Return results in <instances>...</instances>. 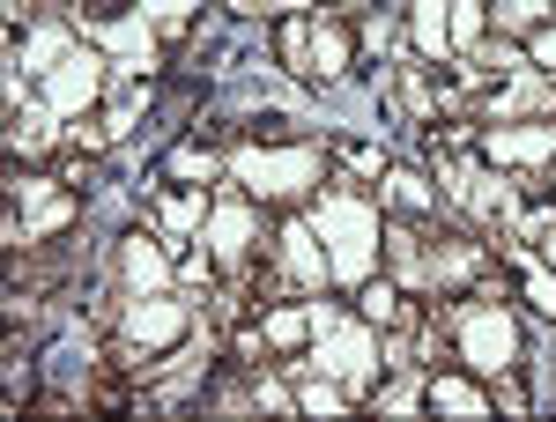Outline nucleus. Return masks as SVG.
Here are the masks:
<instances>
[{
	"label": "nucleus",
	"mask_w": 556,
	"mask_h": 422,
	"mask_svg": "<svg viewBox=\"0 0 556 422\" xmlns=\"http://www.w3.org/2000/svg\"><path fill=\"white\" fill-rule=\"evenodd\" d=\"M312 230L334 245L327 267H334L342 282H364V274H371V259H379V208H364V201H349V193H327L319 215H312Z\"/></svg>",
	"instance_id": "nucleus-1"
},
{
	"label": "nucleus",
	"mask_w": 556,
	"mask_h": 422,
	"mask_svg": "<svg viewBox=\"0 0 556 422\" xmlns=\"http://www.w3.org/2000/svg\"><path fill=\"white\" fill-rule=\"evenodd\" d=\"M238 178L260 201H290L304 186H319V149H238Z\"/></svg>",
	"instance_id": "nucleus-2"
},
{
	"label": "nucleus",
	"mask_w": 556,
	"mask_h": 422,
	"mask_svg": "<svg viewBox=\"0 0 556 422\" xmlns=\"http://www.w3.org/2000/svg\"><path fill=\"white\" fill-rule=\"evenodd\" d=\"M460 356H468L482 379H497V371H513V356H519V327L497 304H468L460 311Z\"/></svg>",
	"instance_id": "nucleus-3"
},
{
	"label": "nucleus",
	"mask_w": 556,
	"mask_h": 422,
	"mask_svg": "<svg viewBox=\"0 0 556 422\" xmlns=\"http://www.w3.org/2000/svg\"><path fill=\"white\" fill-rule=\"evenodd\" d=\"M319 371L342 379V385H364L371 371H379V348H371L364 327H342V319H334V327L319 334Z\"/></svg>",
	"instance_id": "nucleus-4"
},
{
	"label": "nucleus",
	"mask_w": 556,
	"mask_h": 422,
	"mask_svg": "<svg viewBox=\"0 0 556 422\" xmlns=\"http://www.w3.org/2000/svg\"><path fill=\"white\" fill-rule=\"evenodd\" d=\"M97 89H104V60H97V52H67V60L52 67L45 97H52V112H89Z\"/></svg>",
	"instance_id": "nucleus-5"
},
{
	"label": "nucleus",
	"mask_w": 556,
	"mask_h": 422,
	"mask_svg": "<svg viewBox=\"0 0 556 422\" xmlns=\"http://www.w3.org/2000/svg\"><path fill=\"white\" fill-rule=\"evenodd\" d=\"M186 334V304H172V296H134L127 304V341L134 348H164V341Z\"/></svg>",
	"instance_id": "nucleus-6"
},
{
	"label": "nucleus",
	"mask_w": 556,
	"mask_h": 422,
	"mask_svg": "<svg viewBox=\"0 0 556 422\" xmlns=\"http://www.w3.org/2000/svg\"><path fill=\"white\" fill-rule=\"evenodd\" d=\"M438 178H445V193H453V201H460L468 215H513V193H505V186H497L490 170H475V164H445Z\"/></svg>",
	"instance_id": "nucleus-7"
},
{
	"label": "nucleus",
	"mask_w": 556,
	"mask_h": 422,
	"mask_svg": "<svg viewBox=\"0 0 556 422\" xmlns=\"http://www.w3.org/2000/svg\"><path fill=\"white\" fill-rule=\"evenodd\" d=\"M482 149L497 156V164H542V156H556V127H497L482 133Z\"/></svg>",
	"instance_id": "nucleus-8"
},
{
	"label": "nucleus",
	"mask_w": 556,
	"mask_h": 422,
	"mask_svg": "<svg viewBox=\"0 0 556 422\" xmlns=\"http://www.w3.org/2000/svg\"><path fill=\"white\" fill-rule=\"evenodd\" d=\"M208 253L223 259V267H245V253H253V208H245V201H223V208H215Z\"/></svg>",
	"instance_id": "nucleus-9"
},
{
	"label": "nucleus",
	"mask_w": 556,
	"mask_h": 422,
	"mask_svg": "<svg viewBox=\"0 0 556 422\" xmlns=\"http://www.w3.org/2000/svg\"><path fill=\"white\" fill-rule=\"evenodd\" d=\"M319 245H327V238H319L312 222H290V230H282V267H290V282H298V290H319V282L334 274V267L319 259Z\"/></svg>",
	"instance_id": "nucleus-10"
},
{
	"label": "nucleus",
	"mask_w": 556,
	"mask_h": 422,
	"mask_svg": "<svg viewBox=\"0 0 556 422\" xmlns=\"http://www.w3.org/2000/svg\"><path fill=\"white\" fill-rule=\"evenodd\" d=\"M119 267H127L134 296H156L164 282H172V259L156 253V238H127V253H119Z\"/></svg>",
	"instance_id": "nucleus-11"
},
{
	"label": "nucleus",
	"mask_w": 556,
	"mask_h": 422,
	"mask_svg": "<svg viewBox=\"0 0 556 422\" xmlns=\"http://www.w3.org/2000/svg\"><path fill=\"white\" fill-rule=\"evenodd\" d=\"M468 274H482V245H438L430 253V290H453Z\"/></svg>",
	"instance_id": "nucleus-12"
},
{
	"label": "nucleus",
	"mask_w": 556,
	"mask_h": 422,
	"mask_svg": "<svg viewBox=\"0 0 556 422\" xmlns=\"http://www.w3.org/2000/svg\"><path fill=\"white\" fill-rule=\"evenodd\" d=\"M416 44L424 52H453V0H416Z\"/></svg>",
	"instance_id": "nucleus-13"
},
{
	"label": "nucleus",
	"mask_w": 556,
	"mask_h": 422,
	"mask_svg": "<svg viewBox=\"0 0 556 422\" xmlns=\"http://www.w3.org/2000/svg\"><path fill=\"white\" fill-rule=\"evenodd\" d=\"M379 193L393 201V208H416V215L438 208V193H430V178H424V170H386V186H379Z\"/></svg>",
	"instance_id": "nucleus-14"
},
{
	"label": "nucleus",
	"mask_w": 556,
	"mask_h": 422,
	"mask_svg": "<svg viewBox=\"0 0 556 422\" xmlns=\"http://www.w3.org/2000/svg\"><path fill=\"white\" fill-rule=\"evenodd\" d=\"M23 201H30V230H60V222H67V215H75V201H67V193H52V186H23Z\"/></svg>",
	"instance_id": "nucleus-15"
},
{
	"label": "nucleus",
	"mask_w": 556,
	"mask_h": 422,
	"mask_svg": "<svg viewBox=\"0 0 556 422\" xmlns=\"http://www.w3.org/2000/svg\"><path fill=\"white\" fill-rule=\"evenodd\" d=\"M430 408H445V415H482L490 400H482L468 379H430Z\"/></svg>",
	"instance_id": "nucleus-16"
},
{
	"label": "nucleus",
	"mask_w": 556,
	"mask_h": 422,
	"mask_svg": "<svg viewBox=\"0 0 556 422\" xmlns=\"http://www.w3.org/2000/svg\"><path fill=\"white\" fill-rule=\"evenodd\" d=\"M52 119H60L52 104H45V112H15V127H8V141L38 156V149H52V133H60V127H52Z\"/></svg>",
	"instance_id": "nucleus-17"
},
{
	"label": "nucleus",
	"mask_w": 556,
	"mask_h": 422,
	"mask_svg": "<svg viewBox=\"0 0 556 422\" xmlns=\"http://www.w3.org/2000/svg\"><path fill=\"white\" fill-rule=\"evenodd\" d=\"M60 60H67V30H38V38L23 44V60H15V67H38V75H52Z\"/></svg>",
	"instance_id": "nucleus-18"
},
{
	"label": "nucleus",
	"mask_w": 556,
	"mask_h": 422,
	"mask_svg": "<svg viewBox=\"0 0 556 422\" xmlns=\"http://www.w3.org/2000/svg\"><path fill=\"white\" fill-rule=\"evenodd\" d=\"M156 215H164V230H172V238H186V230H201V193H164Z\"/></svg>",
	"instance_id": "nucleus-19"
},
{
	"label": "nucleus",
	"mask_w": 556,
	"mask_h": 422,
	"mask_svg": "<svg viewBox=\"0 0 556 422\" xmlns=\"http://www.w3.org/2000/svg\"><path fill=\"white\" fill-rule=\"evenodd\" d=\"M482 8H490V0H453V44H460V52L482 44V23H490Z\"/></svg>",
	"instance_id": "nucleus-20"
},
{
	"label": "nucleus",
	"mask_w": 556,
	"mask_h": 422,
	"mask_svg": "<svg viewBox=\"0 0 556 422\" xmlns=\"http://www.w3.org/2000/svg\"><path fill=\"white\" fill-rule=\"evenodd\" d=\"M497 8V23H513V30H542V15H549V0H490Z\"/></svg>",
	"instance_id": "nucleus-21"
},
{
	"label": "nucleus",
	"mask_w": 556,
	"mask_h": 422,
	"mask_svg": "<svg viewBox=\"0 0 556 422\" xmlns=\"http://www.w3.org/2000/svg\"><path fill=\"white\" fill-rule=\"evenodd\" d=\"M298 334H312V311H267V341L275 348H290Z\"/></svg>",
	"instance_id": "nucleus-22"
},
{
	"label": "nucleus",
	"mask_w": 556,
	"mask_h": 422,
	"mask_svg": "<svg viewBox=\"0 0 556 422\" xmlns=\"http://www.w3.org/2000/svg\"><path fill=\"white\" fill-rule=\"evenodd\" d=\"M364 319H371V327H393V319H401V296L386 290V282H371V290H364Z\"/></svg>",
	"instance_id": "nucleus-23"
},
{
	"label": "nucleus",
	"mask_w": 556,
	"mask_h": 422,
	"mask_svg": "<svg viewBox=\"0 0 556 422\" xmlns=\"http://www.w3.org/2000/svg\"><path fill=\"white\" fill-rule=\"evenodd\" d=\"M298 408H312V415H334V408H342V393H334L327 379H312V385L298 393Z\"/></svg>",
	"instance_id": "nucleus-24"
},
{
	"label": "nucleus",
	"mask_w": 556,
	"mask_h": 422,
	"mask_svg": "<svg viewBox=\"0 0 556 422\" xmlns=\"http://www.w3.org/2000/svg\"><path fill=\"white\" fill-rule=\"evenodd\" d=\"M379 408H386V415H408V408H416V379L386 385V393H379Z\"/></svg>",
	"instance_id": "nucleus-25"
},
{
	"label": "nucleus",
	"mask_w": 556,
	"mask_h": 422,
	"mask_svg": "<svg viewBox=\"0 0 556 422\" xmlns=\"http://www.w3.org/2000/svg\"><path fill=\"white\" fill-rule=\"evenodd\" d=\"M141 8H149V15H156V23H186V15H193V8H201V0H141Z\"/></svg>",
	"instance_id": "nucleus-26"
},
{
	"label": "nucleus",
	"mask_w": 556,
	"mask_h": 422,
	"mask_svg": "<svg viewBox=\"0 0 556 422\" xmlns=\"http://www.w3.org/2000/svg\"><path fill=\"white\" fill-rule=\"evenodd\" d=\"M534 67H549V75H556V23L534 30Z\"/></svg>",
	"instance_id": "nucleus-27"
},
{
	"label": "nucleus",
	"mask_w": 556,
	"mask_h": 422,
	"mask_svg": "<svg viewBox=\"0 0 556 422\" xmlns=\"http://www.w3.org/2000/svg\"><path fill=\"white\" fill-rule=\"evenodd\" d=\"M527 296H534V304L556 319V282H549V274H527Z\"/></svg>",
	"instance_id": "nucleus-28"
},
{
	"label": "nucleus",
	"mask_w": 556,
	"mask_h": 422,
	"mask_svg": "<svg viewBox=\"0 0 556 422\" xmlns=\"http://www.w3.org/2000/svg\"><path fill=\"white\" fill-rule=\"evenodd\" d=\"M349 164H356V170H379V164H386L379 141H349Z\"/></svg>",
	"instance_id": "nucleus-29"
},
{
	"label": "nucleus",
	"mask_w": 556,
	"mask_h": 422,
	"mask_svg": "<svg viewBox=\"0 0 556 422\" xmlns=\"http://www.w3.org/2000/svg\"><path fill=\"white\" fill-rule=\"evenodd\" d=\"M534 245H542V259H556V230H542V238H534Z\"/></svg>",
	"instance_id": "nucleus-30"
}]
</instances>
